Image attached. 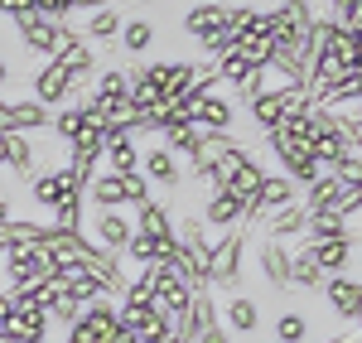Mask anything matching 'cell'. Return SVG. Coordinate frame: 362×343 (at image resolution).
<instances>
[{
    "mask_svg": "<svg viewBox=\"0 0 362 343\" xmlns=\"http://www.w3.org/2000/svg\"><path fill=\"white\" fill-rule=\"evenodd\" d=\"M83 199L97 203V208H140L145 199H155L150 194V184L140 179V174H97V179H87L83 184Z\"/></svg>",
    "mask_w": 362,
    "mask_h": 343,
    "instance_id": "cell-1",
    "label": "cell"
},
{
    "mask_svg": "<svg viewBox=\"0 0 362 343\" xmlns=\"http://www.w3.org/2000/svg\"><path fill=\"white\" fill-rule=\"evenodd\" d=\"M242 266H247V223L218 237V247H213V261H208V286L237 290V286H242Z\"/></svg>",
    "mask_w": 362,
    "mask_h": 343,
    "instance_id": "cell-2",
    "label": "cell"
},
{
    "mask_svg": "<svg viewBox=\"0 0 362 343\" xmlns=\"http://www.w3.org/2000/svg\"><path fill=\"white\" fill-rule=\"evenodd\" d=\"M29 199L39 203V208H49V213H58L63 203H78V199H83V179L68 170V165L39 170V174H29Z\"/></svg>",
    "mask_w": 362,
    "mask_h": 343,
    "instance_id": "cell-3",
    "label": "cell"
},
{
    "mask_svg": "<svg viewBox=\"0 0 362 343\" xmlns=\"http://www.w3.org/2000/svg\"><path fill=\"white\" fill-rule=\"evenodd\" d=\"M29 97L39 102V107H63V102H78V83L68 78V68L54 63V58H44L39 68H34V78H29Z\"/></svg>",
    "mask_w": 362,
    "mask_h": 343,
    "instance_id": "cell-4",
    "label": "cell"
},
{
    "mask_svg": "<svg viewBox=\"0 0 362 343\" xmlns=\"http://www.w3.org/2000/svg\"><path fill=\"white\" fill-rule=\"evenodd\" d=\"M140 179L150 184V194H155V189L174 194V189H184L189 170H184V160H179V155H169L165 145H150V150L140 155Z\"/></svg>",
    "mask_w": 362,
    "mask_h": 343,
    "instance_id": "cell-5",
    "label": "cell"
},
{
    "mask_svg": "<svg viewBox=\"0 0 362 343\" xmlns=\"http://www.w3.org/2000/svg\"><path fill=\"white\" fill-rule=\"evenodd\" d=\"M92 247H102L107 257H121L126 252V242L136 237V223L121 213V208H97V218H92Z\"/></svg>",
    "mask_w": 362,
    "mask_h": 343,
    "instance_id": "cell-6",
    "label": "cell"
},
{
    "mask_svg": "<svg viewBox=\"0 0 362 343\" xmlns=\"http://www.w3.org/2000/svg\"><path fill=\"white\" fill-rule=\"evenodd\" d=\"M223 329H227V334L251 339V334L261 329V300H251V295H242V290H232V295L223 300Z\"/></svg>",
    "mask_w": 362,
    "mask_h": 343,
    "instance_id": "cell-7",
    "label": "cell"
},
{
    "mask_svg": "<svg viewBox=\"0 0 362 343\" xmlns=\"http://www.w3.org/2000/svg\"><path fill=\"white\" fill-rule=\"evenodd\" d=\"M324 300H329V310H334L338 319H353L362 315V281L358 276H329L324 281Z\"/></svg>",
    "mask_w": 362,
    "mask_h": 343,
    "instance_id": "cell-8",
    "label": "cell"
},
{
    "mask_svg": "<svg viewBox=\"0 0 362 343\" xmlns=\"http://www.w3.org/2000/svg\"><path fill=\"white\" fill-rule=\"evenodd\" d=\"M121 25H126V15H121L116 5H102V10H92V15H87V25L78 29V34H83V39L92 44V49L102 44V49H112V54H116V39H121Z\"/></svg>",
    "mask_w": 362,
    "mask_h": 343,
    "instance_id": "cell-9",
    "label": "cell"
},
{
    "mask_svg": "<svg viewBox=\"0 0 362 343\" xmlns=\"http://www.w3.org/2000/svg\"><path fill=\"white\" fill-rule=\"evenodd\" d=\"M247 116L261 131H280V121L290 116V87H285V92H256L247 102Z\"/></svg>",
    "mask_w": 362,
    "mask_h": 343,
    "instance_id": "cell-10",
    "label": "cell"
},
{
    "mask_svg": "<svg viewBox=\"0 0 362 343\" xmlns=\"http://www.w3.org/2000/svg\"><path fill=\"white\" fill-rule=\"evenodd\" d=\"M203 223H213V228L232 232L237 223H247V208L232 199L227 189H208V203H203ZM247 228H251V223H247Z\"/></svg>",
    "mask_w": 362,
    "mask_h": 343,
    "instance_id": "cell-11",
    "label": "cell"
},
{
    "mask_svg": "<svg viewBox=\"0 0 362 343\" xmlns=\"http://www.w3.org/2000/svg\"><path fill=\"white\" fill-rule=\"evenodd\" d=\"M102 160L112 174H140V145L126 136V131H107V145H102Z\"/></svg>",
    "mask_w": 362,
    "mask_h": 343,
    "instance_id": "cell-12",
    "label": "cell"
},
{
    "mask_svg": "<svg viewBox=\"0 0 362 343\" xmlns=\"http://www.w3.org/2000/svg\"><path fill=\"white\" fill-rule=\"evenodd\" d=\"M261 276H266V286L271 290H290V252H285V242H271V237H261Z\"/></svg>",
    "mask_w": 362,
    "mask_h": 343,
    "instance_id": "cell-13",
    "label": "cell"
},
{
    "mask_svg": "<svg viewBox=\"0 0 362 343\" xmlns=\"http://www.w3.org/2000/svg\"><path fill=\"white\" fill-rule=\"evenodd\" d=\"M155 39H160V29H155V20H145V15H136V20H126L121 25V39H116V54L126 58H140L155 49Z\"/></svg>",
    "mask_w": 362,
    "mask_h": 343,
    "instance_id": "cell-14",
    "label": "cell"
},
{
    "mask_svg": "<svg viewBox=\"0 0 362 343\" xmlns=\"http://www.w3.org/2000/svg\"><path fill=\"white\" fill-rule=\"evenodd\" d=\"M309 228V208L300 199L285 203V208H276V213H266V237L271 242H285V237H300V232Z\"/></svg>",
    "mask_w": 362,
    "mask_h": 343,
    "instance_id": "cell-15",
    "label": "cell"
},
{
    "mask_svg": "<svg viewBox=\"0 0 362 343\" xmlns=\"http://www.w3.org/2000/svg\"><path fill=\"white\" fill-rule=\"evenodd\" d=\"M5 165L29 179V174H39V136H15V131H5Z\"/></svg>",
    "mask_w": 362,
    "mask_h": 343,
    "instance_id": "cell-16",
    "label": "cell"
},
{
    "mask_svg": "<svg viewBox=\"0 0 362 343\" xmlns=\"http://www.w3.org/2000/svg\"><path fill=\"white\" fill-rule=\"evenodd\" d=\"M136 232L160 237V242H174V213H169V203H160V199L140 203V208H136Z\"/></svg>",
    "mask_w": 362,
    "mask_h": 343,
    "instance_id": "cell-17",
    "label": "cell"
},
{
    "mask_svg": "<svg viewBox=\"0 0 362 343\" xmlns=\"http://www.w3.org/2000/svg\"><path fill=\"white\" fill-rule=\"evenodd\" d=\"M227 10H232V5H194V10L184 15V34H189V39H198V44H208V39L223 29Z\"/></svg>",
    "mask_w": 362,
    "mask_h": 343,
    "instance_id": "cell-18",
    "label": "cell"
},
{
    "mask_svg": "<svg viewBox=\"0 0 362 343\" xmlns=\"http://www.w3.org/2000/svg\"><path fill=\"white\" fill-rule=\"evenodd\" d=\"M309 242H353V228L343 213H309V228H305Z\"/></svg>",
    "mask_w": 362,
    "mask_h": 343,
    "instance_id": "cell-19",
    "label": "cell"
},
{
    "mask_svg": "<svg viewBox=\"0 0 362 343\" xmlns=\"http://www.w3.org/2000/svg\"><path fill=\"white\" fill-rule=\"evenodd\" d=\"M329 281L324 271H319V261H314V247H305L300 257H290V286L295 290H319Z\"/></svg>",
    "mask_w": 362,
    "mask_h": 343,
    "instance_id": "cell-20",
    "label": "cell"
},
{
    "mask_svg": "<svg viewBox=\"0 0 362 343\" xmlns=\"http://www.w3.org/2000/svg\"><path fill=\"white\" fill-rule=\"evenodd\" d=\"M276 343H309V315L305 310H280L276 315Z\"/></svg>",
    "mask_w": 362,
    "mask_h": 343,
    "instance_id": "cell-21",
    "label": "cell"
},
{
    "mask_svg": "<svg viewBox=\"0 0 362 343\" xmlns=\"http://www.w3.org/2000/svg\"><path fill=\"white\" fill-rule=\"evenodd\" d=\"M5 223H10V199H5V189H0V232H5Z\"/></svg>",
    "mask_w": 362,
    "mask_h": 343,
    "instance_id": "cell-22",
    "label": "cell"
},
{
    "mask_svg": "<svg viewBox=\"0 0 362 343\" xmlns=\"http://www.w3.org/2000/svg\"><path fill=\"white\" fill-rule=\"evenodd\" d=\"M10 73H15V68H10V63L0 58V87H5V78H10Z\"/></svg>",
    "mask_w": 362,
    "mask_h": 343,
    "instance_id": "cell-23",
    "label": "cell"
}]
</instances>
